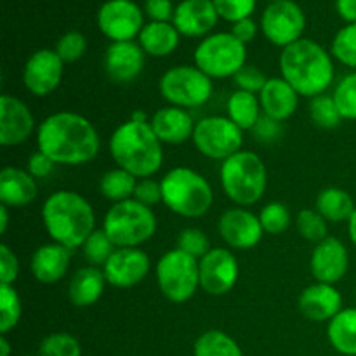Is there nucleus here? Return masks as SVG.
<instances>
[{
	"mask_svg": "<svg viewBox=\"0 0 356 356\" xmlns=\"http://www.w3.org/2000/svg\"><path fill=\"white\" fill-rule=\"evenodd\" d=\"M99 134L92 122L75 111L49 115L37 127V148L56 165H83L99 153Z\"/></svg>",
	"mask_w": 356,
	"mask_h": 356,
	"instance_id": "1",
	"label": "nucleus"
},
{
	"mask_svg": "<svg viewBox=\"0 0 356 356\" xmlns=\"http://www.w3.org/2000/svg\"><path fill=\"white\" fill-rule=\"evenodd\" d=\"M42 221L52 242L73 250L96 232V214L87 198L76 191L59 190L49 195L42 207Z\"/></svg>",
	"mask_w": 356,
	"mask_h": 356,
	"instance_id": "2",
	"label": "nucleus"
},
{
	"mask_svg": "<svg viewBox=\"0 0 356 356\" xmlns=\"http://www.w3.org/2000/svg\"><path fill=\"white\" fill-rule=\"evenodd\" d=\"M282 79L287 80L299 96L316 97L325 94L334 82L332 54L312 38H301L280 54Z\"/></svg>",
	"mask_w": 356,
	"mask_h": 356,
	"instance_id": "3",
	"label": "nucleus"
},
{
	"mask_svg": "<svg viewBox=\"0 0 356 356\" xmlns=\"http://www.w3.org/2000/svg\"><path fill=\"white\" fill-rule=\"evenodd\" d=\"M110 155L120 169L138 179L153 177L163 163L162 141L149 122H127L118 125L110 138Z\"/></svg>",
	"mask_w": 356,
	"mask_h": 356,
	"instance_id": "4",
	"label": "nucleus"
},
{
	"mask_svg": "<svg viewBox=\"0 0 356 356\" xmlns=\"http://www.w3.org/2000/svg\"><path fill=\"white\" fill-rule=\"evenodd\" d=\"M162 202L174 214L197 219L207 214L214 202L209 181L190 167H174L160 181Z\"/></svg>",
	"mask_w": 356,
	"mask_h": 356,
	"instance_id": "5",
	"label": "nucleus"
},
{
	"mask_svg": "<svg viewBox=\"0 0 356 356\" xmlns=\"http://www.w3.org/2000/svg\"><path fill=\"white\" fill-rule=\"evenodd\" d=\"M226 197L238 207H250L263 198L268 186L266 165L252 152H238L225 160L219 170Z\"/></svg>",
	"mask_w": 356,
	"mask_h": 356,
	"instance_id": "6",
	"label": "nucleus"
},
{
	"mask_svg": "<svg viewBox=\"0 0 356 356\" xmlns=\"http://www.w3.org/2000/svg\"><path fill=\"white\" fill-rule=\"evenodd\" d=\"M103 232L117 249L139 247L156 233V216L152 207L139 204L138 200L113 204L103 219Z\"/></svg>",
	"mask_w": 356,
	"mask_h": 356,
	"instance_id": "7",
	"label": "nucleus"
},
{
	"mask_svg": "<svg viewBox=\"0 0 356 356\" xmlns=\"http://www.w3.org/2000/svg\"><path fill=\"white\" fill-rule=\"evenodd\" d=\"M195 66L211 79L235 76L247 65V45L228 33H212L195 49Z\"/></svg>",
	"mask_w": 356,
	"mask_h": 356,
	"instance_id": "8",
	"label": "nucleus"
},
{
	"mask_svg": "<svg viewBox=\"0 0 356 356\" xmlns=\"http://www.w3.org/2000/svg\"><path fill=\"white\" fill-rule=\"evenodd\" d=\"M155 275L163 298L176 305L190 301L200 287L198 259L177 247L160 257Z\"/></svg>",
	"mask_w": 356,
	"mask_h": 356,
	"instance_id": "9",
	"label": "nucleus"
},
{
	"mask_svg": "<svg viewBox=\"0 0 356 356\" xmlns=\"http://www.w3.org/2000/svg\"><path fill=\"white\" fill-rule=\"evenodd\" d=\"M160 96L170 103V106L183 108H198L204 106L212 97L211 76L205 75L197 66L179 65L167 70L159 82Z\"/></svg>",
	"mask_w": 356,
	"mask_h": 356,
	"instance_id": "10",
	"label": "nucleus"
},
{
	"mask_svg": "<svg viewBox=\"0 0 356 356\" xmlns=\"http://www.w3.org/2000/svg\"><path fill=\"white\" fill-rule=\"evenodd\" d=\"M191 141L204 156L225 162L242 152L243 131L228 117L212 115L197 122Z\"/></svg>",
	"mask_w": 356,
	"mask_h": 356,
	"instance_id": "11",
	"label": "nucleus"
},
{
	"mask_svg": "<svg viewBox=\"0 0 356 356\" xmlns=\"http://www.w3.org/2000/svg\"><path fill=\"white\" fill-rule=\"evenodd\" d=\"M261 30L273 45L289 47L302 38L306 30L305 10L294 0L270 3L261 16Z\"/></svg>",
	"mask_w": 356,
	"mask_h": 356,
	"instance_id": "12",
	"label": "nucleus"
},
{
	"mask_svg": "<svg viewBox=\"0 0 356 356\" xmlns=\"http://www.w3.org/2000/svg\"><path fill=\"white\" fill-rule=\"evenodd\" d=\"M97 28L111 42H131L145 26V14L134 0H106L97 10Z\"/></svg>",
	"mask_w": 356,
	"mask_h": 356,
	"instance_id": "13",
	"label": "nucleus"
},
{
	"mask_svg": "<svg viewBox=\"0 0 356 356\" xmlns=\"http://www.w3.org/2000/svg\"><path fill=\"white\" fill-rule=\"evenodd\" d=\"M200 289L211 296H225L238 282L240 268L235 254L228 249H211L200 261Z\"/></svg>",
	"mask_w": 356,
	"mask_h": 356,
	"instance_id": "14",
	"label": "nucleus"
},
{
	"mask_svg": "<svg viewBox=\"0 0 356 356\" xmlns=\"http://www.w3.org/2000/svg\"><path fill=\"white\" fill-rule=\"evenodd\" d=\"M65 63L54 49H38L26 59L23 68V83L28 92L45 97L59 87Z\"/></svg>",
	"mask_w": 356,
	"mask_h": 356,
	"instance_id": "15",
	"label": "nucleus"
},
{
	"mask_svg": "<svg viewBox=\"0 0 356 356\" xmlns=\"http://www.w3.org/2000/svg\"><path fill=\"white\" fill-rule=\"evenodd\" d=\"M152 270V261L148 254L139 247L117 249L108 263L103 266V273L111 287L131 289L141 284Z\"/></svg>",
	"mask_w": 356,
	"mask_h": 356,
	"instance_id": "16",
	"label": "nucleus"
},
{
	"mask_svg": "<svg viewBox=\"0 0 356 356\" xmlns=\"http://www.w3.org/2000/svg\"><path fill=\"white\" fill-rule=\"evenodd\" d=\"M218 232L222 242L236 250L254 249L264 235L259 216L252 214L243 207H235L222 212L218 222Z\"/></svg>",
	"mask_w": 356,
	"mask_h": 356,
	"instance_id": "17",
	"label": "nucleus"
},
{
	"mask_svg": "<svg viewBox=\"0 0 356 356\" xmlns=\"http://www.w3.org/2000/svg\"><path fill=\"white\" fill-rule=\"evenodd\" d=\"M309 268L313 278L318 284L336 285L346 277L350 268V254L346 245L336 236H327L313 249Z\"/></svg>",
	"mask_w": 356,
	"mask_h": 356,
	"instance_id": "18",
	"label": "nucleus"
},
{
	"mask_svg": "<svg viewBox=\"0 0 356 356\" xmlns=\"http://www.w3.org/2000/svg\"><path fill=\"white\" fill-rule=\"evenodd\" d=\"M145 58L138 42H111L104 52V73L117 86H127L143 73Z\"/></svg>",
	"mask_w": 356,
	"mask_h": 356,
	"instance_id": "19",
	"label": "nucleus"
},
{
	"mask_svg": "<svg viewBox=\"0 0 356 356\" xmlns=\"http://www.w3.org/2000/svg\"><path fill=\"white\" fill-rule=\"evenodd\" d=\"M35 131V118L30 108L10 94L0 97V145L10 148L28 141Z\"/></svg>",
	"mask_w": 356,
	"mask_h": 356,
	"instance_id": "20",
	"label": "nucleus"
},
{
	"mask_svg": "<svg viewBox=\"0 0 356 356\" xmlns=\"http://www.w3.org/2000/svg\"><path fill=\"white\" fill-rule=\"evenodd\" d=\"M218 19L219 14L212 0H183L174 10L172 24L181 37L205 38L214 30Z\"/></svg>",
	"mask_w": 356,
	"mask_h": 356,
	"instance_id": "21",
	"label": "nucleus"
},
{
	"mask_svg": "<svg viewBox=\"0 0 356 356\" xmlns=\"http://www.w3.org/2000/svg\"><path fill=\"white\" fill-rule=\"evenodd\" d=\"M299 312L312 322H330L343 309V296L336 285L313 284L299 296Z\"/></svg>",
	"mask_w": 356,
	"mask_h": 356,
	"instance_id": "22",
	"label": "nucleus"
},
{
	"mask_svg": "<svg viewBox=\"0 0 356 356\" xmlns=\"http://www.w3.org/2000/svg\"><path fill=\"white\" fill-rule=\"evenodd\" d=\"M263 115L277 122H285L296 113L299 106V94L291 83L282 76H271L259 94Z\"/></svg>",
	"mask_w": 356,
	"mask_h": 356,
	"instance_id": "23",
	"label": "nucleus"
},
{
	"mask_svg": "<svg viewBox=\"0 0 356 356\" xmlns=\"http://www.w3.org/2000/svg\"><path fill=\"white\" fill-rule=\"evenodd\" d=\"M162 145H183L193 138L195 122L186 110L177 106L160 108L149 122Z\"/></svg>",
	"mask_w": 356,
	"mask_h": 356,
	"instance_id": "24",
	"label": "nucleus"
},
{
	"mask_svg": "<svg viewBox=\"0 0 356 356\" xmlns=\"http://www.w3.org/2000/svg\"><path fill=\"white\" fill-rule=\"evenodd\" d=\"M70 259H72L70 249L56 242L45 243V245L38 247L31 256V275L40 284H56L68 273Z\"/></svg>",
	"mask_w": 356,
	"mask_h": 356,
	"instance_id": "25",
	"label": "nucleus"
},
{
	"mask_svg": "<svg viewBox=\"0 0 356 356\" xmlns=\"http://www.w3.org/2000/svg\"><path fill=\"white\" fill-rule=\"evenodd\" d=\"M37 179L19 167H3L0 170V202L6 207H24L37 198Z\"/></svg>",
	"mask_w": 356,
	"mask_h": 356,
	"instance_id": "26",
	"label": "nucleus"
},
{
	"mask_svg": "<svg viewBox=\"0 0 356 356\" xmlns=\"http://www.w3.org/2000/svg\"><path fill=\"white\" fill-rule=\"evenodd\" d=\"M103 268L83 266L72 277L68 285V299L75 308H89L96 305L106 287Z\"/></svg>",
	"mask_w": 356,
	"mask_h": 356,
	"instance_id": "27",
	"label": "nucleus"
},
{
	"mask_svg": "<svg viewBox=\"0 0 356 356\" xmlns=\"http://www.w3.org/2000/svg\"><path fill=\"white\" fill-rule=\"evenodd\" d=\"M181 40V33L172 23H159L149 21L143 26L138 37V44L145 51L146 56L152 58H167L177 49Z\"/></svg>",
	"mask_w": 356,
	"mask_h": 356,
	"instance_id": "28",
	"label": "nucleus"
},
{
	"mask_svg": "<svg viewBox=\"0 0 356 356\" xmlns=\"http://www.w3.org/2000/svg\"><path fill=\"white\" fill-rule=\"evenodd\" d=\"M327 337L337 353L356 356V308L341 309L327 325Z\"/></svg>",
	"mask_w": 356,
	"mask_h": 356,
	"instance_id": "29",
	"label": "nucleus"
},
{
	"mask_svg": "<svg viewBox=\"0 0 356 356\" xmlns=\"http://www.w3.org/2000/svg\"><path fill=\"white\" fill-rule=\"evenodd\" d=\"M315 209L322 214V218L325 221L344 222L350 221L356 205L351 195L346 190L330 186L320 191L315 200Z\"/></svg>",
	"mask_w": 356,
	"mask_h": 356,
	"instance_id": "30",
	"label": "nucleus"
},
{
	"mask_svg": "<svg viewBox=\"0 0 356 356\" xmlns=\"http://www.w3.org/2000/svg\"><path fill=\"white\" fill-rule=\"evenodd\" d=\"M226 110H228L229 120H232L233 124L238 125L242 131H250V129H254L257 122H259V118L263 117L259 96L240 89H236L235 92L228 97Z\"/></svg>",
	"mask_w": 356,
	"mask_h": 356,
	"instance_id": "31",
	"label": "nucleus"
},
{
	"mask_svg": "<svg viewBox=\"0 0 356 356\" xmlns=\"http://www.w3.org/2000/svg\"><path fill=\"white\" fill-rule=\"evenodd\" d=\"M138 177L132 176L127 170L111 169L101 177L99 181V191L106 200L118 204V202H125L134 198L136 186H138Z\"/></svg>",
	"mask_w": 356,
	"mask_h": 356,
	"instance_id": "32",
	"label": "nucleus"
},
{
	"mask_svg": "<svg viewBox=\"0 0 356 356\" xmlns=\"http://www.w3.org/2000/svg\"><path fill=\"white\" fill-rule=\"evenodd\" d=\"M193 356H243L238 343L222 330H207L193 346Z\"/></svg>",
	"mask_w": 356,
	"mask_h": 356,
	"instance_id": "33",
	"label": "nucleus"
},
{
	"mask_svg": "<svg viewBox=\"0 0 356 356\" xmlns=\"http://www.w3.org/2000/svg\"><path fill=\"white\" fill-rule=\"evenodd\" d=\"M23 306L14 285L0 284V334L7 336L21 320Z\"/></svg>",
	"mask_w": 356,
	"mask_h": 356,
	"instance_id": "34",
	"label": "nucleus"
},
{
	"mask_svg": "<svg viewBox=\"0 0 356 356\" xmlns=\"http://www.w3.org/2000/svg\"><path fill=\"white\" fill-rule=\"evenodd\" d=\"M115 250H117V247H115L113 242L108 238V235L103 232V228L96 229L82 245V252L86 261L89 263V266L96 268H103Z\"/></svg>",
	"mask_w": 356,
	"mask_h": 356,
	"instance_id": "35",
	"label": "nucleus"
},
{
	"mask_svg": "<svg viewBox=\"0 0 356 356\" xmlns=\"http://www.w3.org/2000/svg\"><path fill=\"white\" fill-rule=\"evenodd\" d=\"M330 54L348 68H356V23L341 28L330 45Z\"/></svg>",
	"mask_w": 356,
	"mask_h": 356,
	"instance_id": "36",
	"label": "nucleus"
},
{
	"mask_svg": "<svg viewBox=\"0 0 356 356\" xmlns=\"http://www.w3.org/2000/svg\"><path fill=\"white\" fill-rule=\"evenodd\" d=\"M309 115H312L313 124L320 129H336L343 120L336 101L329 94L313 97L309 104Z\"/></svg>",
	"mask_w": 356,
	"mask_h": 356,
	"instance_id": "37",
	"label": "nucleus"
},
{
	"mask_svg": "<svg viewBox=\"0 0 356 356\" xmlns=\"http://www.w3.org/2000/svg\"><path fill=\"white\" fill-rule=\"evenodd\" d=\"M38 356H82V346L72 334L54 332L42 339Z\"/></svg>",
	"mask_w": 356,
	"mask_h": 356,
	"instance_id": "38",
	"label": "nucleus"
},
{
	"mask_svg": "<svg viewBox=\"0 0 356 356\" xmlns=\"http://www.w3.org/2000/svg\"><path fill=\"white\" fill-rule=\"evenodd\" d=\"M296 228L308 242L320 243L327 238V221L316 209H302L296 218Z\"/></svg>",
	"mask_w": 356,
	"mask_h": 356,
	"instance_id": "39",
	"label": "nucleus"
},
{
	"mask_svg": "<svg viewBox=\"0 0 356 356\" xmlns=\"http://www.w3.org/2000/svg\"><path fill=\"white\" fill-rule=\"evenodd\" d=\"M259 221L264 233L282 235L291 226V211L282 202H270L259 212Z\"/></svg>",
	"mask_w": 356,
	"mask_h": 356,
	"instance_id": "40",
	"label": "nucleus"
},
{
	"mask_svg": "<svg viewBox=\"0 0 356 356\" xmlns=\"http://www.w3.org/2000/svg\"><path fill=\"white\" fill-rule=\"evenodd\" d=\"M343 120H356V72L344 76L332 94Z\"/></svg>",
	"mask_w": 356,
	"mask_h": 356,
	"instance_id": "41",
	"label": "nucleus"
},
{
	"mask_svg": "<svg viewBox=\"0 0 356 356\" xmlns=\"http://www.w3.org/2000/svg\"><path fill=\"white\" fill-rule=\"evenodd\" d=\"M56 52H58L59 58L63 59V63H75L86 54L87 51V38L83 37L80 31H66L65 35H61L56 44Z\"/></svg>",
	"mask_w": 356,
	"mask_h": 356,
	"instance_id": "42",
	"label": "nucleus"
},
{
	"mask_svg": "<svg viewBox=\"0 0 356 356\" xmlns=\"http://www.w3.org/2000/svg\"><path fill=\"white\" fill-rule=\"evenodd\" d=\"M177 249L200 261L211 250V242L202 229L186 228L177 235Z\"/></svg>",
	"mask_w": 356,
	"mask_h": 356,
	"instance_id": "43",
	"label": "nucleus"
},
{
	"mask_svg": "<svg viewBox=\"0 0 356 356\" xmlns=\"http://www.w3.org/2000/svg\"><path fill=\"white\" fill-rule=\"evenodd\" d=\"M212 2H214L219 17L232 24L250 17L256 10V0H212Z\"/></svg>",
	"mask_w": 356,
	"mask_h": 356,
	"instance_id": "44",
	"label": "nucleus"
},
{
	"mask_svg": "<svg viewBox=\"0 0 356 356\" xmlns=\"http://www.w3.org/2000/svg\"><path fill=\"white\" fill-rule=\"evenodd\" d=\"M233 82L238 87L240 90H247V92L259 94L263 90V87L266 86L268 76L261 72L257 66L245 65L235 76H233Z\"/></svg>",
	"mask_w": 356,
	"mask_h": 356,
	"instance_id": "45",
	"label": "nucleus"
},
{
	"mask_svg": "<svg viewBox=\"0 0 356 356\" xmlns=\"http://www.w3.org/2000/svg\"><path fill=\"white\" fill-rule=\"evenodd\" d=\"M19 275V261L7 243L0 245V284L14 285Z\"/></svg>",
	"mask_w": 356,
	"mask_h": 356,
	"instance_id": "46",
	"label": "nucleus"
},
{
	"mask_svg": "<svg viewBox=\"0 0 356 356\" xmlns=\"http://www.w3.org/2000/svg\"><path fill=\"white\" fill-rule=\"evenodd\" d=\"M134 200L146 205V207H153V205L160 204L162 202V184H160V181L152 179V177L139 179L134 191Z\"/></svg>",
	"mask_w": 356,
	"mask_h": 356,
	"instance_id": "47",
	"label": "nucleus"
},
{
	"mask_svg": "<svg viewBox=\"0 0 356 356\" xmlns=\"http://www.w3.org/2000/svg\"><path fill=\"white\" fill-rule=\"evenodd\" d=\"M174 10L176 7L172 6V0H145V14L149 17V21L170 23Z\"/></svg>",
	"mask_w": 356,
	"mask_h": 356,
	"instance_id": "48",
	"label": "nucleus"
},
{
	"mask_svg": "<svg viewBox=\"0 0 356 356\" xmlns=\"http://www.w3.org/2000/svg\"><path fill=\"white\" fill-rule=\"evenodd\" d=\"M56 163L52 162L51 159H49L45 153L42 152H35L33 155L28 159V172L31 174V176L35 177V179H45V177H49L52 174V170H54Z\"/></svg>",
	"mask_w": 356,
	"mask_h": 356,
	"instance_id": "49",
	"label": "nucleus"
},
{
	"mask_svg": "<svg viewBox=\"0 0 356 356\" xmlns=\"http://www.w3.org/2000/svg\"><path fill=\"white\" fill-rule=\"evenodd\" d=\"M280 129H282L280 122H277V120H273V118L263 115L252 131L259 141L268 143V141H273V139L278 138V134H280Z\"/></svg>",
	"mask_w": 356,
	"mask_h": 356,
	"instance_id": "50",
	"label": "nucleus"
},
{
	"mask_svg": "<svg viewBox=\"0 0 356 356\" xmlns=\"http://www.w3.org/2000/svg\"><path fill=\"white\" fill-rule=\"evenodd\" d=\"M232 35L236 40L242 42L243 45L250 44L257 35V24L252 17H245L232 24Z\"/></svg>",
	"mask_w": 356,
	"mask_h": 356,
	"instance_id": "51",
	"label": "nucleus"
},
{
	"mask_svg": "<svg viewBox=\"0 0 356 356\" xmlns=\"http://www.w3.org/2000/svg\"><path fill=\"white\" fill-rule=\"evenodd\" d=\"M336 10L346 24L356 23V0H336Z\"/></svg>",
	"mask_w": 356,
	"mask_h": 356,
	"instance_id": "52",
	"label": "nucleus"
},
{
	"mask_svg": "<svg viewBox=\"0 0 356 356\" xmlns=\"http://www.w3.org/2000/svg\"><path fill=\"white\" fill-rule=\"evenodd\" d=\"M7 228H9V207L2 205L0 207V233H6Z\"/></svg>",
	"mask_w": 356,
	"mask_h": 356,
	"instance_id": "53",
	"label": "nucleus"
},
{
	"mask_svg": "<svg viewBox=\"0 0 356 356\" xmlns=\"http://www.w3.org/2000/svg\"><path fill=\"white\" fill-rule=\"evenodd\" d=\"M348 233H350L351 243L356 247V209H355L353 216L350 218V221H348Z\"/></svg>",
	"mask_w": 356,
	"mask_h": 356,
	"instance_id": "54",
	"label": "nucleus"
},
{
	"mask_svg": "<svg viewBox=\"0 0 356 356\" xmlns=\"http://www.w3.org/2000/svg\"><path fill=\"white\" fill-rule=\"evenodd\" d=\"M0 356H10V344L6 336L0 337Z\"/></svg>",
	"mask_w": 356,
	"mask_h": 356,
	"instance_id": "55",
	"label": "nucleus"
},
{
	"mask_svg": "<svg viewBox=\"0 0 356 356\" xmlns=\"http://www.w3.org/2000/svg\"><path fill=\"white\" fill-rule=\"evenodd\" d=\"M131 120H134V122H149L148 115H146V111H143V110H136L134 113H132Z\"/></svg>",
	"mask_w": 356,
	"mask_h": 356,
	"instance_id": "56",
	"label": "nucleus"
},
{
	"mask_svg": "<svg viewBox=\"0 0 356 356\" xmlns=\"http://www.w3.org/2000/svg\"><path fill=\"white\" fill-rule=\"evenodd\" d=\"M268 2H270V3H273V2H280V0H268Z\"/></svg>",
	"mask_w": 356,
	"mask_h": 356,
	"instance_id": "57",
	"label": "nucleus"
}]
</instances>
